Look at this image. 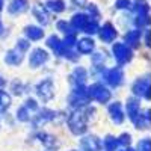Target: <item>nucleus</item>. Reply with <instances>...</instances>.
Masks as SVG:
<instances>
[{
	"label": "nucleus",
	"instance_id": "nucleus-3",
	"mask_svg": "<svg viewBox=\"0 0 151 151\" xmlns=\"http://www.w3.org/2000/svg\"><path fill=\"white\" fill-rule=\"evenodd\" d=\"M29 48V42L27 41H24V40H20L17 47L14 50H11V52L6 55V62L9 65H18L20 62L23 60V55L24 52Z\"/></svg>",
	"mask_w": 151,
	"mask_h": 151
},
{
	"label": "nucleus",
	"instance_id": "nucleus-23",
	"mask_svg": "<svg viewBox=\"0 0 151 151\" xmlns=\"http://www.w3.org/2000/svg\"><path fill=\"white\" fill-rule=\"evenodd\" d=\"M53 118H55V112H52V110H42L40 115H36L38 122H45V121L53 119Z\"/></svg>",
	"mask_w": 151,
	"mask_h": 151
},
{
	"label": "nucleus",
	"instance_id": "nucleus-14",
	"mask_svg": "<svg viewBox=\"0 0 151 151\" xmlns=\"http://www.w3.org/2000/svg\"><path fill=\"white\" fill-rule=\"evenodd\" d=\"M134 122H136V127L137 129H145V127H148L150 125V112H147V113H137V115L134 116V119H133Z\"/></svg>",
	"mask_w": 151,
	"mask_h": 151
},
{
	"label": "nucleus",
	"instance_id": "nucleus-36",
	"mask_svg": "<svg viewBox=\"0 0 151 151\" xmlns=\"http://www.w3.org/2000/svg\"><path fill=\"white\" fill-rule=\"evenodd\" d=\"M124 151H134V150H124Z\"/></svg>",
	"mask_w": 151,
	"mask_h": 151
},
{
	"label": "nucleus",
	"instance_id": "nucleus-32",
	"mask_svg": "<svg viewBox=\"0 0 151 151\" xmlns=\"http://www.w3.org/2000/svg\"><path fill=\"white\" fill-rule=\"evenodd\" d=\"M73 2L77 5V6H85V2H86V0H73Z\"/></svg>",
	"mask_w": 151,
	"mask_h": 151
},
{
	"label": "nucleus",
	"instance_id": "nucleus-5",
	"mask_svg": "<svg viewBox=\"0 0 151 151\" xmlns=\"http://www.w3.org/2000/svg\"><path fill=\"white\" fill-rule=\"evenodd\" d=\"M113 55H115L116 60H118V64H125L130 56H132V50L127 44H115L113 45Z\"/></svg>",
	"mask_w": 151,
	"mask_h": 151
},
{
	"label": "nucleus",
	"instance_id": "nucleus-16",
	"mask_svg": "<svg viewBox=\"0 0 151 151\" xmlns=\"http://www.w3.org/2000/svg\"><path fill=\"white\" fill-rule=\"evenodd\" d=\"M73 79H74V83L76 86H82L85 85V80H86V71L83 68H77L73 74Z\"/></svg>",
	"mask_w": 151,
	"mask_h": 151
},
{
	"label": "nucleus",
	"instance_id": "nucleus-9",
	"mask_svg": "<svg viewBox=\"0 0 151 151\" xmlns=\"http://www.w3.org/2000/svg\"><path fill=\"white\" fill-rule=\"evenodd\" d=\"M47 59H48L47 52H44L42 48H36V50H33L32 55H30V65L33 68H38V67H41L42 64H45Z\"/></svg>",
	"mask_w": 151,
	"mask_h": 151
},
{
	"label": "nucleus",
	"instance_id": "nucleus-8",
	"mask_svg": "<svg viewBox=\"0 0 151 151\" xmlns=\"http://www.w3.org/2000/svg\"><path fill=\"white\" fill-rule=\"evenodd\" d=\"M133 92L136 95H139V97L150 98V80H148V77H144L141 80H137L133 85Z\"/></svg>",
	"mask_w": 151,
	"mask_h": 151
},
{
	"label": "nucleus",
	"instance_id": "nucleus-15",
	"mask_svg": "<svg viewBox=\"0 0 151 151\" xmlns=\"http://www.w3.org/2000/svg\"><path fill=\"white\" fill-rule=\"evenodd\" d=\"M27 9V0H14L9 6L11 14H20V12Z\"/></svg>",
	"mask_w": 151,
	"mask_h": 151
},
{
	"label": "nucleus",
	"instance_id": "nucleus-24",
	"mask_svg": "<svg viewBox=\"0 0 151 151\" xmlns=\"http://www.w3.org/2000/svg\"><path fill=\"white\" fill-rule=\"evenodd\" d=\"M137 41H139V32H137V30L130 32L127 36H125V42H129L130 45H136Z\"/></svg>",
	"mask_w": 151,
	"mask_h": 151
},
{
	"label": "nucleus",
	"instance_id": "nucleus-26",
	"mask_svg": "<svg viewBox=\"0 0 151 151\" xmlns=\"http://www.w3.org/2000/svg\"><path fill=\"white\" fill-rule=\"evenodd\" d=\"M40 137H42V142L45 144V147H48V148H52V147H55V144H56V141H53L55 137L53 136H48V134H38Z\"/></svg>",
	"mask_w": 151,
	"mask_h": 151
},
{
	"label": "nucleus",
	"instance_id": "nucleus-7",
	"mask_svg": "<svg viewBox=\"0 0 151 151\" xmlns=\"http://www.w3.org/2000/svg\"><path fill=\"white\" fill-rule=\"evenodd\" d=\"M89 94L95 100H98L100 103H106V101H109V98H110V92L106 89V88H103L101 85H92L89 88Z\"/></svg>",
	"mask_w": 151,
	"mask_h": 151
},
{
	"label": "nucleus",
	"instance_id": "nucleus-35",
	"mask_svg": "<svg viewBox=\"0 0 151 151\" xmlns=\"http://www.w3.org/2000/svg\"><path fill=\"white\" fill-rule=\"evenodd\" d=\"M2 6H3V0H0V9H2Z\"/></svg>",
	"mask_w": 151,
	"mask_h": 151
},
{
	"label": "nucleus",
	"instance_id": "nucleus-20",
	"mask_svg": "<svg viewBox=\"0 0 151 151\" xmlns=\"http://www.w3.org/2000/svg\"><path fill=\"white\" fill-rule=\"evenodd\" d=\"M26 35L30 38V40H33V41H36V40H41L42 38V30L40 29V27H27L26 29Z\"/></svg>",
	"mask_w": 151,
	"mask_h": 151
},
{
	"label": "nucleus",
	"instance_id": "nucleus-17",
	"mask_svg": "<svg viewBox=\"0 0 151 151\" xmlns=\"http://www.w3.org/2000/svg\"><path fill=\"white\" fill-rule=\"evenodd\" d=\"M33 12H35L36 18L40 20L41 24H47V23H48V15L45 14V11H44V8H42L41 5H36L35 9H33Z\"/></svg>",
	"mask_w": 151,
	"mask_h": 151
},
{
	"label": "nucleus",
	"instance_id": "nucleus-1",
	"mask_svg": "<svg viewBox=\"0 0 151 151\" xmlns=\"http://www.w3.org/2000/svg\"><path fill=\"white\" fill-rule=\"evenodd\" d=\"M92 113H94V109L92 107H82V109H77L73 115L70 116V129L73 133L76 134H82L85 130H86V125H88V121L92 118Z\"/></svg>",
	"mask_w": 151,
	"mask_h": 151
},
{
	"label": "nucleus",
	"instance_id": "nucleus-18",
	"mask_svg": "<svg viewBox=\"0 0 151 151\" xmlns=\"http://www.w3.org/2000/svg\"><path fill=\"white\" fill-rule=\"evenodd\" d=\"M94 41H91V40H82L80 42H79V52H82V53H91L92 50H94Z\"/></svg>",
	"mask_w": 151,
	"mask_h": 151
},
{
	"label": "nucleus",
	"instance_id": "nucleus-31",
	"mask_svg": "<svg viewBox=\"0 0 151 151\" xmlns=\"http://www.w3.org/2000/svg\"><path fill=\"white\" fill-rule=\"evenodd\" d=\"M58 27H59V29H62L65 33H70V30H71V29L68 27V24H67V23H59V24H58ZM70 35H71V33H70Z\"/></svg>",
	"mask_w": 151,
	"mask_h": 151
},
{
	"label": "nucleus",
	"instance_id": "nucleus-12",
	"mask_svg": "<svg viewBox=\"0 0 151 151\" xmlns=\"http://www.w3.org/2000/svg\"><path fill=\"white\" fill-rule=\"evenodd\" d=\"M109 115L110 118L113 119V122L116 124H121L124 121V113H122V107H121V103H113L109 106Z\"/></svg>",
	"mask_w": 151,
	"mask_h": 151
},
{
	"label": "nucleus",
	"instance_id": "nucleus-37",
	"mask_svg": "<svg viewBox=\"0 0 151 151\" xmlns=\"http://www.w3.org/2000/svg\"><path fill=\"white\" fill-rule=\"evenodd\" d=\"M48 151H52V150H48Z\"/></svg>",
	"mask_w": 151,
	"mask_h": 151
},
{
	"label": "nucleus",
	"instance_id": "nucleus-29",
	"mask_svg": "<svg viewBox=\"0 0 151 151\" xmlns=\"http://www.w3.org/2000/svg\"><path fill=\"white\" fill-rule=\"evenodd\" d=\"M130 0H118V8H130Z\"/></svg>",
	"mask_w": 151,
	"mask_h": 151
},
{
	"label": "nucleus",
	"instance_id": "nucleus-33",
	"mask_svg": "<svg viewBox=\"0 0 151 151\" xmlns=\"http://www.w3.org/2000/svg\"><path fill=\"white\" fill-rule=\"evenodd\" d=\"M3 33V24H2V20H0V35Z\"/></svg>",
	"mask_w": 151,
	"mask_h": 151
},
{
	"label": "nucleus",
	"instance_id": "nucleus-27",
	"mask_svg": "<svg viewBox=\"0 0 151 151\" xmlns=\"http://www.w3.org/2000/svg\"><path fill=\"white\" fill-rule=\"evenodd\" d=\"M139 151H151V142H150L148 139L142 141V142L139 144Z\"/></svg>",
	"mask_w": 151,
	"mask_h": 151
},
{
	"label": "nucleus",
	"instance_id": "nucleus-10",
	"mask_svg": "<svg viewBox=\"0 0 151 151\" xmlns=\"http://www.w3.org/2000/svg\"><path fill=\"white\" fill-rule=\"evenodd\" d=\"M100 148H101V144H100L98 137H95V136L83 137V141H82L83 151H100Z\"/></svg>",
	"mask_w": 151,
	"mask_h": 151
},
{
	"label": "nucleus",
	"instance_id": "nucleus-25",
	"mask_svg": "<svg viewBox=\"0 0 151 151\" xmlns=\"http://www.w3.org/2000/svg\"><path fill=\"white\" fill-rule=\"evenodd\" d=\"M106 151H115L116 148H118V141L115 139V137H112V136H109L107 139H106Z\"/></svg>",
	"mask_w": 151,
	"mask_h": 151
},
{
	"label": "nucleus",
	"instance_id": "nucleus-30",
	"mask_svg": "<svg viewBox=\"0 0 151 151\" xmlns=\"http://www.w3.org/2000/svg\"><path fill=\"white\" fill-rule=\"evenodd\" d=\"M103 59H104L103 53H97V56L94 58V64H95V65H100V64L103 62Z\"/></svg>",
	"mask_w": 151,
	"mask_h": 151
},
{
	"label": "nucleus",
	"instance_id": "nucleus-2",
	"mask_svg": "<svg viewBox=\"0 0 151 151\" xmlns=\"http://www.w3.org/2000/svg\"><path fill=\"white\" fill-rule=\"evenodd\" d=\"M73 27L77 29V30H83L88 33H95L98 30V24L95 18H89L86 15H76L71 21Z\"/></svg>",
	"mask_w": 151,
	"mask_h": 151
},
{
	"label": "nucleus",
	"instance_id": "nucleus-34",
	"mask_svg": "<svg viewBox=\"0 0 151 151\" xmlns=\"http://www.w3.org/2000/svg\"><path fill=\"white\" fill-rule=\"evenodd\" d=\"M3 85H5V80H3L2 76H0V86H3Z\"/></svg>",
	"mask_w": 151,
	"mask_h": 151
},
{
	"label": "nucleus",
	"instance_id": "nucleus-21",
	"mask_svg": "<svg viewBox=\"0 0 151 151\" xmlns=\"http://www.w3.org/2000/svg\"><path fill=\"white\" fill-rule=\"evenodd\" d=\"M11 103V97L5 92V91H0V113H3Z\"/></svg>",
	"mask_w": 151,
	"mask_h": 151
},
{
	"label": "nucleus",
	"instance_id": "nucleus-6",
	"mask_svg": "<svg viewBox=\"0 0 151 151\" xmlns=\"http://www.w3.org/2000/svg\"><path fill=\"white\" fill-rule=\"evenodd\" d=\"M36 110H38V106L33 100H27V103L24 104L20 110H18V119L20 121H29L32 118V115H36Z\"/></svg>",
	"mask_w": 151,
	"mask_h": 151
},
{
	"label": "nucleus",
	"instance_id": "nucleus-22",
	"mask_svg": "<svg viewBox=\"0 0 151 151\" xmlns=\"http://www.w3.org/2000/svg\"><path fill=\"white\" fill-rule=\"evenodd\" d=\"M47 8L55 11V12L64 11V2H62V0H48V2H47Z\"/></svg>",
	"mask_w": 151,
	"mask_h": 151
},
{
	"label": "nucleus",
	"instance_id": "nucleus-13",
	"mask_svg": "<svg viewBox=\"0 0 151 151\" xmlns=\"http://www.w3.org/2000/svg\"><path fill=\"white\" fill-rule=\"evenodd\" d=\"M100 38H101V41H104V42H112L116 38V32L110 24H106V26L100 30Z\"/></svg>",
	"mask_w": 151,
	"mask_h": 151
},
{
	"label": "nucleus",
	"instance_id": "nucleus-19",
	"mask_svg": "<svg viewBox=\"0 0 151 151\" xmlns=\"http://www.w3.org/2000/svg\"><path fill=\"white\" fill-rule=\"evenodd\" d=\"M127 112L132 119H134V116L139 113V103L136 101V100H130V101L127 103Z\"/></svg>",
	"mask_w": 151,
	"mask_h": 151
},
{
	"label": "nucleus",
	"instance_id": "nucleus-11",
	"mask_svg": "<svg viewBox=\"0 0 151 151\" xmlns=\"http://www.w3.org/2000/svg\"><path fill=\"white\" fill-rule=\"evenodd\" d=\"M104 80L112 86H118L122 82V73L119 70H109L104 73Z\"/></svg>",
	"mask_w": 151,
	"mask_h": 151
},
{
	"label": "nucleus",
	"instance_id": "nucleus-4",
	"mask_svg": "<svg viewBox=\"0 0 151 151\" xmlns=\"http://www.w3.org/2000/svg\"><path fill=\"white\" fill-rule=\"evenodd\" d=\"M36 94L40 95L44 101H48L50 98H53L55 95V86L52 80H44L36 86Z\"/></svg>",
	"mask_w": 151,
	"mask_h": 151
},
{
	"label": "nucleus",
	"instance_id": "nucleus-28",
	"mask_svg": "<svg viewBox=\"0 0 151 151\" xmlns=\"http://www.w3.org/2000/svg\"><path fill=\"white\" fill-rule=\"evenodd\" d=\"M129 142H130V134H127V133L122 134V136L119 137V141H118V144H122V145H127Z\"/></svg>",
	"mask_w": 151,
	"mask_h": 151
}]
</instances>
